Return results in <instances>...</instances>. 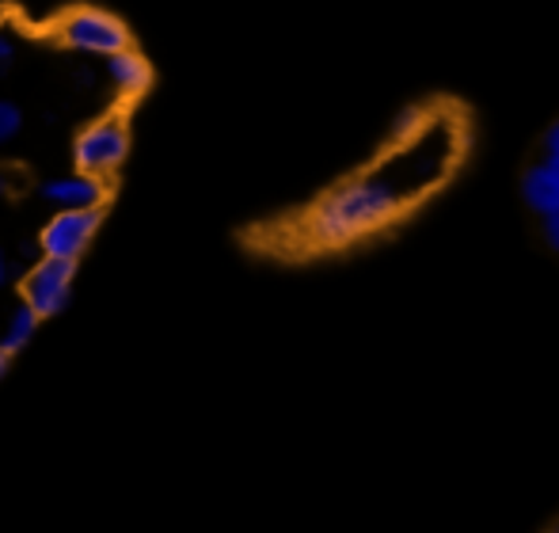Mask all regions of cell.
Segmentation results:
<instances>
[{"instance_id": "2", "label": "cell", "mask_w": 559, "mask_h": 533, "mask_svg": "<svg viewBox=\"0 0 559 533\" xmlns=\"http://www.w3.org/2000/svg\"><path fill=\"white\" fill-rule=\"evenodd\" d=\"M58 38L69 50L104 54V58H111V54L130 46V31L122 27V20H115L111 12H99V8H76V12H69L58 23Z\"/></svg>"}, {"instance_id": "5", "label": "cell", "mask_w": 559, "mask_h": 533, "mask_svg": "<svg viewBox=\"0 0 559 533\" xmlns=\"http://www.w3.org/2000/svg\"><path fill=\"white\" fill-rule=\"evenodd\" d=\"M104 214L99 210H58V214L46 222L43 237H38V248L50 260H81V252L92 245Z\"/></svg>"}, {"instance_id": "11", "label": "cell", "mask_w": 559, "mask_h": 533, "mask_svg": "<svg viewBox=\"0 0 559 533\" xmlns=\"http://www.w3.org/2000/svg\"><path fill=\"white\" fill-rule=\"evenodd\" d=\"M540 233H545V245L559 256V214L540 217Z\"/></svg>"}, {"instance_id": "13", "label": "cell", "mask_w": 559, "mask_h": 533, "mask_svg": "<svg viewBox=\"0 0 559 533\" xmlns=\"http://www.w3.org/2000/svg\"><path fill=\"white\" fill-rule=\"evenodd\" d=\"M12 54H15V46L8 43L4 35H0V69H8V66H12Z\"/></svg>"}, {"instance_id": "8", "label": "cell", "mask_w": 559, "mask_h": 533, "mask_svg": "<svg viewBox=\"0 0 559 533\" xmlns=\"http://www.w3.org/2000/svg\"><path fill=\"white\" fill-rule=\"evenodd\" d=\"M107 76H111L115 88L126 92V96H138V92H145L148 81H153V73H148V61L141 58V54H133L130 46L107 58Z\"/></svg>"}, {"instance_id": "6", "label": "cell", "mask_w": 559, "mask_h": 533, "mask_svg": "<svg viewBox=\"0 0 559 533\" xmlns=\"http://www.w3.org/2000/svg\"><path fill=\"white\" fill-rule=\"evenodd\" d=\"M43 199L53 202L58 210H104L107 187L96 176H58L43 183Z\"/></svg>"}, {"instance_id": "4", "label": "cell", "mask_w": 559, "mask_h": 533, "mask_svg": "<svg viewBox=\"0 0 559 533\" xmlns=\"http://www.w3.org/2000/svg\"><path fill=\"white\" fill-rule=\"evenodd\" d=\"M73 274H76V260H50L46 256L43 263L31 266V274L23 279V301H27V309L38 320L66 309L69 294H73Z\"/></svg>"}, {"instance_id": "16", "label": "cell", "mask_w": 559, "mask_h": 533, "mask_svg": "<svg viewBox=\"0 0 559 533\" xmlns=\"http://www.w3.org/2000/svg\"><path fill=\"white\" fill-rule=\"evenodd\" d=\"M4 191H8V176L0 171V199H4Z\"/></svg>"}, {"instance_id": "7", "label": "cell", "mask_w": 559, "mask_h": 533, "mask_svg": "<svg viewBox=\"0 0 559 533\" xmlns=\"http://www.w3.org/2000/svg\"><path fill=\"white\" fill-rule=\"evenodd\" d=\"M522 199L537 217L559 214V164L537 161L522 176Z\"/></svg>"}, {"instance_id": "12", "label": "cell", "mask_w": 559, "mask_h": 533, "mask_svg": "<svg viewBox=\"0 0 559 533\" xmlns=\"http://www.w3.org/2000/svg\"><path fill=\"white\" fill-rule=\"evenodd\" d=\"M540 145H545V161L559 164V122L548 127V133H545V141H540Z\"/></svg>"}, {"instance_id": "9", "label": "cell", "mask_w": 559, "mask_h": 533, "mask_svg": "<svg viewBox=\"0 0 559 533\" xmlns=\"http://www.w3.org/2000/svg\"><path fill=\"white\" fill-rule=\"evenodd\" d=\"M35 328H38V317L27 309V305H20V309L8 317V328H4V340H0V347H4L8 355H15V351H23L31 340H35Z\"/></svg>"}, {"instance_id": "10", "label": "cell", "mask_w": 559, "mask_h": 533, "mask_svg": "<svg viewBox=\"0 0 559 533\" xmlns=\"http://www.w3.org/2000/svg\"><path fill=\"white\" fill-rule=\"evenodd\" d=\"M23 127V115H20V107L15 104H8V99H0V145H8V141L20 133Z\"/></svg>"}, {"instance_id": "3", "label": "cell", "mask_w": 559, "mask_h": 533, "mask_svg": "<svg viewBox=\"0 0 559 533\" xmlns=\"http://www.w3.org/2000/svg\"><path fill=\"white\" fill-rule=\"evenodd\" d=\"M126 153H130V130H126L122 119H99L92 122L88 130L76 138V168L84 171V176H111V171L122 168Z\"/></svg>"}, {"instance_id": "17", "label": "cell", "mask_w": 559, "mask_h": 533, "mask_svg": "<svg viewBox=\"0 0 559 533\" xmlns=\"http://www.w3.org/2000/svg\"><path fill=\"white\" fill-rule=\"evenodd\" d=\"M552 533H559V526H556V530H552Z\"/></svg>"}, {"instance_id": "1", "label": "cell", "mask_w": 559, "mask_h": 533, "mask_svg": "<svg viewBox=\"0 0 559 533\" xmlns=\"http://www.w3.org/2000/svg\"><path fill=\"white\" fill-rule=\"evenodd\" d=\"M407 206V194L400 191V183L389 171H369L350 183H343L338 191L328 194L312 214V237L324 245H346V240L361 237V233L381 229L384 222L400 214Z\"/></svg>"}, {"instance_id": "14", "label": "cell", "mask_w": 559, "mask_h": 533, "mask_svg": "<svg viewBox=\"0 0 559 533\" xmlns=\"http://www.w3.org/2000/svg\"><path fill=\"white\" fill-rule=\"evenodd\" d=\"M8 271H12V266H8V256H4V248H0V286L8 282Z\"/></svg>"}, {"instance_id": "15", "label": "cell", "mask_w": 559, "mask_h": 533, "mask_svg": "<svg viewBox=\"0 0 559 533\" xmlns=\"http://www.w3.org/2000/svg\"><path fill=\"white\" fill-rule=\"evenodd\" d=\"M8 358H12V355H8V351L0 347V378H4V374H8Z\"/></svg>"}]
</instances>
